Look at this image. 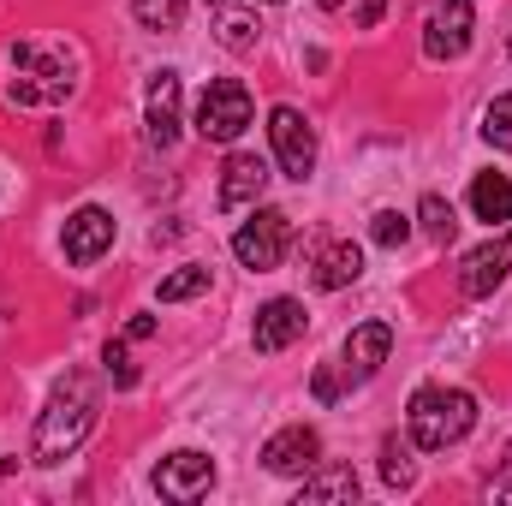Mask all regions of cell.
<instances>
[{
	"instance_id": "cell-5",
	"label": "cell",
	"mask_w": 512,
	"mask_h": 506,
	"mask_svg": "<svg viewBox=\"0 0 512 506\" xmlns=\"http://www.w3.org/2000/svg\"><path fill=\"white\" fill-rule=\"evenodd\" d=\"M286 245H292V215L286 209H256L251 221L233 233V256L256 268V274H268V268H280L286 262Z\"/></svg>"
},
{
	"instance_id": "cell-3",
	"label": "cell",
	"mask_w": 512,
	"mask_h": 506,
	"mask_svg": "<svg viewBox=\"0 0 512 506\" xmlns=\"http://www.w3.org/2000/svg\"><path fill=\"white\" fill-rule=\"evenodd\" d=\"M405 423H411V447L447 453V447H459L477 429V399L465 387H423V393H411Z\"/></svg>"
},
{
	"instance_id": "cell-13",
	"label": "cell",
	"mask_w": 512,
	"mask_h": 506,
	"mask_svg": "<svg viewBox=\"0 0 512 506\" xmlns=\"http://www.w3.org/2000/svg\"><path fill=\"white\" fill-rule=\"evenodd\" d=\"M262 185H268V161L262 155H227V167H221V209L227 215H239V209H256V197H262Z\"/></svg>"
},
{
	"instance_id": "cell-4",
	"label": "cell",
	"mask_w": 512,
	"mask_h": 506,
	"mask_svg": "<svg viewBox=\"0 0 512 506\" xmlns=\"http://www.w3.org/2000/svg\"><path fill=\"white\" fill-rule=\"evenodd\" d=\"M256 102L251 90L239 84V78H215L209 90H203V102H197V137H209V143H233L239 131L251 126Z\"/></svg>"
},
{
	"instance_id": "cell-32",
	"label": "cell",
	"mask_w": 512,
	"mask_h": 506,
	"mask_svg": "<svg viewBox=\"0 0 512 506\" xmlns=\"http://www.w3.org/2000/svg\"><path fill=\"white\" fill-rule=\"evenodd\" d=\"M507 54H512V36H507Z\"/></svg>"
},
{
	"instance_id": "cell-24",
	"label": "cell",
	"mask_w": 512,
	"mask_h": 506,
	"mask_svg": "<svg viewBox=\"0 0 512 506\" xmlns=\"http://www.w3.org/2000/svg\"><path fill=\"white\" fill-rule=\"evenodd\" d=\"M382 477H387V489H411V483H417V465H411V453H405L399 441L382 447Z\"/></svg>"
},
{
	"instance_id": "cell-27",
	"label": "cell",
	"mask_w": 512,
	"mask_h": 506,
	"mask_svg": "<svg viewBox=\"0 0 512 506\" xmlns=\"http://www.w3.org/2000/svg\"><path fill=\"white\" fill-rule=\"evenodd\" d=\"M310 387H316V399H322V405H334V399H340V376H334V370H316Z\"/></svg>"
},
{
	"instance_id": "cell-23",
	"label": "cell",
	"mask_w": 512,
	"mask_h": 506,
	"mask_svg": "<svg viewBox=\"0 0 512 506\" xmlns=\"http://www.w3.org/2000/svg\"><path fill=\"white\" fill-rule=\"evenodd\" d=\"M483 137L512 155V96H495V102L483 108Z\"/></svg>"
},
{
	"instance_id": "cell-7",
	"label": "cell",
	"mask_w": 512,
	"mask_h": 506,
	"mask_svg": "<svg viewBox=\"0 0 512 506\" xmlns=\"http://www.w3.org/2000/svg\"><path fill=\"white\" fill-rule=\"evenodd\" d=\"M268 143H274L286 179L304 185V179L316 173V126H310L298 108H274V114H268Z\"/></svg>"
},
{
	"instance_id": "cell-18",
	"label": "cell",
	"mask_w": 512,
	"mask_h": 506,
	"mask_svg": "<svg viewBox=\"0 0 512 506\" xmlns=\"http://www.w3.org/2000/svg\"><path fill=\"white\" fill-rule=\"evenodd\" d=\"M471 215L489 221V227H507L512 221V179L507 173H477V185H471Z\"/></svg>"
},
{
	"instance_id": "cell-9",
	"label": "cell",
	"mask_w": 512,
	"mask_h": 506,
	"mask_svg": "<svg viewBox=\"0 0 512 506\" xmlns=\"http://www.w3.org/2000/svg\"><path fill=\"white\" fill-rule=\"evenodd\" d=\"M60 245H66V262H78V268H90L96 256L114 251V215L108 209H72L66 215V233H60Z\"/></svg>"
},
{
	"instance_id": "cell-29",
	"label": "cell",
	"mask_w": 512,
	"mask_h": 506,
	"mask_svg": "<svg viewBox=\"0 0 512 506\" xmlns=\"http://www.w3.org/2000/svg\"><path fill=\"white\" fill-rule=\"evenodd\" d=\"M126 334H131V340H149V334H155V316H131Z\"/></svg>"
},
{
	"instance_id": "cell-15",
	"label": "cell",
	"mask_w": 512,
	"mask_h": 506,
	"mask_svg": "<svg viewBox=\"0 0 512 506\" xmlns=\"http://www.w3.org/2000/svg\"><path fill=\"white\" fill-rule=\"evenodd\" d=\"M387 352H393V328H387V322H358V328L346 334V381L364 387V381L387 364Z\"/></svg>"
},
{
	"instance_id": "cell-8",
	"label": "cell",
	"mask_w": 512,
	"mask_h": 506,
	"mask_svg": "<svg viewBox=\"0 0 512 506\" xmlns=\"http://www.w3.org/2000/svg\"><path fill=\"white\" fill-rule=\"evenodd\" d=\"M209 483H215V459H209V453H191V447H185V453H167V459L155 465V489L179 506L203 501Z\"/></svg>"
},
{
	"instance_id": "cell-26",
	"label": "cell",
	"mask_w": 512,
	"mask_h": 506,
	"mask_svg": "<svg viewBox=\"0 0 512 506\" xmlns=\"http://www.w3.org/2000/svg\"><path fill=\"white\" fill-rule=\"evenodd\" d=\"M370 239L393 251V245H405V239H411V221H405L399 209H382V215H376V227H370Z\"/></svg>"
},
{
	"instance_id": "cell-25",
	"label": "cell",
	"mask_w": 512,
	"mask_h": 506,
	"mask_svg": "<svg viewBox=\"0 0 512 506\" xmlns=\"http://www.w3.org/2000/svg\"><path fill=\"white\" fill-rule=\"evenodd\" d=\"M102 364H108V381H114V387H137V364H131V352L120 340L102 346Z\"/></svg>"
},
{
	"instance_id": "cell-17",
	"label": "cell",
	"mask_w": 512,
	"mask_h": 506,
	"mask_svg": "<svg viewBox=\"0 0 512 506\" xmlns=\"http://www.w3.org/2000/svg\"><path fill=\"white\" fill-rule=\"evenodd\" d=\"M358 274H364V251H358L352 239L322 245V251H316V268H310V280H316L322 292H340V286H352Z\"/></svg>"
},
{
	"instance_id": "cell-10",
	"label": "cell",
	"mask_w": 512,
	"mask_h": 506,
	"mask_svg": "<svg viewBox=\"0 0 512 506\" xmlns=\"http://www.w3.org/2000/svg\"><path fill=\"white\" fill-rule=\"evenodd\" d=\"M316 465H322V435L310 423H292L262 447V471H274V477H298V471H316Z\"/></svg>"
},
{
	"instance_id": "cell-31",
	"label": "cell",
	"mask_w": 512,
	"mask_h": 506,
	"mask_svg": "<svg viewBox=\"0 0 512 506\" xmlns=\"http://www.w3.org/2000/svg\"><path fill=\"white\" fill-rule=\"evenodd\" d=\"M203 6H221V0H203Z\"/></svg>"
},
{
	"instance_id": "cell-30",
	"label": "cell",
	"mask_w": 512,
	"mask_h": 506,
	"mask_svg": "<svg viewBox=\"0 0 512 506\" xmlns=\"http://www.w3.org/2000/svg\"><path fill=\"white\" fill-rule=\"evenodd\" d=\"M495 495H501V501H512V477H507V483H495Z\"/></svg>"
},
{
	"instance_id": "cell-2",
	"label": "cell",
	"mask_w": 512,
	"mask_h": 506,
	"mask_svg": "<svg viewBox=\"0 0 512 506\" xmlns=\"http://www.w3.org/2000/svg\"><path fill=\"white\" fill-rule=\"evenodd\" d=\"M12 78L6 102L12 108H54L78 90V54L72 48H42V42H12Z\"/></svg>"
},
{
	"instance_id": "cell-14",
	"label": "cell",
	"mask_w": 512,
	"mask_h": 506,
	"mask_svg": "<svg viewBox=\"0 0 512 506\" xmlns=\"http://www.w3.org/2000/svg\"><path fill=\"white\" fill-rule=\"evenodd\" d=\"M143 126L155 149L179 143V72H155L149 78V102H143Z\"/></svg>"
},
{
	"instance_id": "cell-21",
	"label": "cell",
	"mask_w": 512,
	"mask_h": 506,
	"mask_svg": "<svg viewBox=\"0 0 512 506\" xmlns=\"http://www.w3.org/2000/svg\"><path fill=\"white\" fill-rule=\"evenodd\" d=\"M417 221H423V233H429L435 245H453V233H459V221H453V203H447V197H435V191L417 203Z\"/></svg>"
},
{
	"instance_id": "cell-6",
	"label": "cell",
	"mask_w": 512,
	"mask_h": 506,
	"mask_svg": "<svg viewBox=\"0 0 512 506\" xmlns=\"http://www.w3.org/2000/svg\"><path fill=\"white\" fill-rule=\"evenodd\" d=\"M471 24H477V6L471 0H435L429 18H423V54L441 66V60H459L471 48Z\"/></svg>"
},
{
	"instance_id": "cell-20",
	"label": "cell",
	"mask_w": 512,
	"mask_h": 506,
	"mask_svg": "<svg viewBox=\"0 0 512 506\" xmlns=\"http://www.w3.org/2000/svg\"><path fill=\"white\" fill-rule=\"evenodd\" d=\"M256 36H262L256 12H221V24H215V42H221L227 54H251Z\"/></svg>"
},
{
	"instance_id": "cell-12",
	"label": "cell",
	"mask_w": 512,
	"mask_h": 506,
	"mask_svg": "<svg viewBox=\"0 0 512 506\" xmlns=\"http://www.w3.org/2000/svg\"><path fill=\"white\" fill-rule=\"evenodd\" d=\"M512 274V227L501 239H489V245H477V251L459 262V286L471 292V298H489L501 280Z\"/></svg>"
},
{
	"instance_id": "cell-1",
	"label": "cell",
	"mask_w": 512,
	"mask_h": 506,
	"mask_svg": "<svg viewBox=\"0 0 512 506\" xmlns=\"http://www.w3.org/2000/svg\"><path fill=\"white\" fill-rule=\"evenodd\" d=\"M96 417H102V387L84 376V370H72V376L48 393V405H42V417H36L30 459H36V465H66V459L90 441Z\"/></svg>"
},
{
	"instance_id": "cell-28",
	"label": "cell",
	"mask_w": 512,
	"mask_h": 506,
	"mask_svg": "<svg viewBox=\"0 0 512 506\" xmlns=\"http://www.w3.org/2000/svg\"><path fill=\"white\" fill-rule=\"evenodd\" d=\"M382 12H387V0H364L352 24H358V30H376V24H382Z\"/></svg>"
},
{
	"instance_id": "cell-16",
	"label": "cell",
	"mask_w": 512,
	"mask_h": 506,
	"mask_svg": "<svg viewBox=\"0 0 512 506\" xmlns=\"http://www.w3.org/2000/svg\"><path fill=\"white\" fill-rule=\"evenodd\" d=\"M358 501V471L352 465H316L298 489V506H352Z\"/></svg>"
},
{
	"instance_id": "cell-22",
	"label": "cell",
	"mask_w": 512,
	"mask_h": 506,
	"mask_svg": "<svg viewBox=\"0 0 512 506\" xmlns=\"http://www.w3.org/2000/svg\"><path fill=\"white\" fill-rule=\"evenodd\" d=\"M185 6L191 0H131V12H137L143 30H179L185 24Z\"/></svg>"
},
{
	"instance_id": "cell-11",
	"label": "cell",
	"mask_w": 512,
	"mask_h": 506,
	"mask_svg": "<svg viewBox=\"0 0 512 506\" xmlns=\"http://www.w3.org/2000/svg\"><path fill=\"white\" fill-rule=\"evenodd\" d=\"M304 328H310V316H304V304L298 298H268L262 310H256V352H286L292 340H304Z\"/></svg>"
},
{
	"instance_id": "cell-19",
	"label": "cell",
	"mask_w": 512,
	"mask_h": 506,
	"mask_svg": "<svg viewBox=\"0 0 512 506\" xmlns=\"http://www.w3.org/2000/svg\"><path fill=\"white\" fill-rule=\"evenodd\" d=\"M197 292H209V268H203V262H185V268H173V274L155 286L161 304H185V298H197Z\"/></svg>"
}]
</instances>
